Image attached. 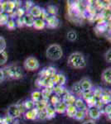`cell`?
Wrapping results in <instances>:
<instances>
[{
	"mask_svg": "<svg viewBox=\"0 0 111 124\" xmlns=\"http://www.w3.org/2000/svg\"><path fill=\"white\" fill-rule=\"evenodd\" d=\"M85 116H86L85 111H83V110H77L74 118L76 120H77V121H81V120H83L85 117Z\"/></svg>",
	"mask_w": 111,
	"mask_h": 124,
	"instance_id": "cell-26",
	"label": "cell"
},
{
	"mask_svg": "<svg viewBox=\"0 0 111 124\" xmlns=\"http://www.w3.org/2000/svg\"><path fill=\"white\" fill-rule=\"evenodd\" d=\"M28 13H29L33 17H34L35 19L40 18V17H41V13H42V8L38 5L34 4L33 6V8L29 10Z\"/></svg>",
	"mask_w": 111,
	"mask_h": 124,
	"instance_id": "cell-12",
	"label": "cell"
},
{
	"mask_svg": "<svg viewBox=\"0 0 111 124\" xmlns=\"http://www.w3.org/2000/svg\"><path fill=\"white\" fill-rule=\"evenodd\" d=\"M79 82H80V87H81L82 92L92 90L93 89L92 81L90 80L89 78H83V79H81Z\"/></svg>",
	"mask_w": 111,
	"mask_h": 124,
	"instance_id": "cell-9",
	"label": "cell"
},
{
	"mask_svg": "<svg viewBox=\"0 0 111 124\" xmlns=\"http://www.w3.org/2000/svg\"><path fill=\"white\" fill-rule=\"evenodd\" d=\"M3 13V8H2V2H0V13Z\"/></svg>",
	"mask_w": 111,
	"mask_h": 124,
	"instance_id": "cell-46",
	"label": "cell"
},
{
	"mask_svg": "<svg viewBox=\"0 0 111 124\" xmlns=\"http://www.w3.org/2000/svg\"><path fill=\"white\" fill-rule=\"evenodd\" d=\"M46 27L49 28H56L59 26V19L56 16H48V17L45 20Z\"/></svg>",
	"mask_w": 111,
	"mask_h": 124,
	"instance_id": "cell-8",
	"label": "cell"
},
{
	"mask_svg": "<svg viewBox=\"0 0 111 124\" xmlns=\"http://www.w3.org/2000/svg\"><path fill=\"white\" fill-rule=\"evenodd\" d=\"M50 101H51V106H55L56 103H58L59 102L61 101V98L59 97V96L54 94V95H51V97L50 98Z\"/></svg>",
	"mask_w": 111,
	"mask_h": 124,
	"instance_id": "cell-34",
	"label": "cell"
},
{
	"mask_svg": "<svg viewBox=\"0 0 111 124\" xmlns=\"http://www.w3.org/2000/svg\"><path fill=\"white\" fill-rule=\"evenodd\" d=\"M37 118H40V119H46V108L45 109H42V110H40V111H38Z\"/></svg>",
	"mask_w": 111,
	"mask_h": 124,
	"instance_id": "cell-40",
	"label": "cell"
},
{
	"mask_svg": "<svg viewBox=\"0 0 111 124\" xmlns=\"http://www.w3.org/2000/svg\"><path fill=\"white\" fill-rule=\"evenodd\" d=\"M67 64L70 67L76 70H81L86 67V59L84 54L80 51H75L69 55Z\"/></svg>",
	"mask_w": 111,
	"mask_h": 124,
	"instance_id": "cell-1",
	"label": "cell"
},
{
	"mask_svg": "<svg viewBox=\"0 0 111 124\" xmlns=\"http://www.w3.org/2000/svg\"><path fill=\"white\" fill-rule=\"evenodd\" d=\"M24 68H25L27 70L29 71H34L37 70L39 69L40 67V64L38 60L34 56H29L25 60L23 63Z\"/></svg>",
	"mask_w": 111,
	"mask_h": 124,
	"instance_id": "cell-4",
	"label": "cell"
},
{
	"mask_svg": "<svg viewBox=\"0 0 111 124\" xmlns=\"http://www.w3.org/2000/svg\"><path fill=\"white\" fill-rule=\"evenodd\" d=\"M2 8H3V13L10 14L13 12L15 11L16 8V2L13 1H6L2 2Z\"/></svg>",
	"mask_w": 111,
	"mask_h": 124,
	"instance_id": "cell-5",
	"label": "cell"
},
{
	"mask_svg": "<svg viewBox=\"0 0 111 124\" xmlns=\"http://www.w3.org/2000/svg\"><path fill=\"white\" fill-rule=\"evenodd\" d=\"M41 93L42 99L49 100L50 98L51 97L52 93H53V90H52V89H50V88H43V89H42Z\"/></svg>",
	"mask_w": 111,
	"mask_h": 124,
	"instance_id": "cell-21",
	"label": "cell"
},
{
	"mask_svg": "<svg viewBox=\"0 0 111 124\" xmlns=\"http://www.w3.org/2000/svg\"><path fill=\"white\" fill-rule=\"evenodd\" d=\"M52 90H53V93H55L56 95L59 96L60 98L67 92L64 86H60V85H55L53 87V89H52Z\"/></svg>",
	"mask_w": 111,
	"mask_h": 124,
	"instance_id": "cell-16",
	"label": "cell"
},
{
	"mask_svg": "<svg viewBox=\"0 0 111 124\" xmlns=\"http://www.w3.org/2000/svg\"><path fill=\"white\" fill-rule=\"evenodd\" d=\"M66 104L64 102L60 101L58 103H56L55 106H53L54 109H55L56 113H60V114H63V113H66Z\"/></svg>",
	"mask_w": 111,
	"mask_h": 124,
	"instance_id": "cell-15",
	"label": "cell"
},
{
	"mask_svg": "<svg viewBox=\"0 0 111 124\" xmlns=\"http://www.w3.org/2000/svg\"><path fill=\"white\" fill-rule=\"evenodd\" d=\"M3 72H4V75L11 79H17L23 77V71L21 68L17 65H10V66L6 67L3 70Z\"/></svg>",
	"mask_w": 111,
	"mask_h": 124,
	"instance_id": "cell-3",
	"label": "cell"
},
{
	"mask_svg": "<svg viewBox=\"0 0 111 124\" xmlns=\"http://www.w3.org/2000/svg\"><path fill=\"white\" fill-rule=\"evenodd\" d=\"M76 99V96L73 95L72 93H69V92L67 91L65 94L62 96L61 101L64 102V103L66 104V106H68V105H74Z\"/></svg>",
	"mask_w": 111,
	"mask_h": 124,
	"instance_id": "cell-11",
	"label": "cell"
},
{
	"mask_svg": "<svg viewBox=\"0 0 111 124\" xmlns=\"http://www.w3.org/2000/svg\"><path fill=\"white\" fill-rule=\"evenodd\" d=\"M66 36H67V39L70 41H74L77 39V33H76L75 31H73V30L68 31L67 34H66Z\"/></svg>",
	"mask_w": 111,
	"mask_h": 124,
	"instance_id": "cell-33",
	"label": "cell"
},
{
	"mask_svg": "<svg viewBox=\"0 0 111 124\" xmlns=\"http://www.w3.org/2000/svg\"><path fill=\"white\" fill-rule=\"evenodd\" d=\"M48 16H49V14L47 13L46 10L44 9V8H42V13H41V17H40V18H42L43 20H46L48 17Z\"/></svg>",
	"mask_w": 111,
	"mask_h": 124,
	"instance_id": "cell-43",
	"label": "cell"
},
{
	"mask_svg": "<svg viewBox=\"0 0 111 124\" xmlns=\"http://www.w3.org/2000/svg\"><path fill=\"white\" fill-rule=\"evenodd\" d=\"M35 18L32 17L31 15L28 13H26L25 15L23 16V23H24V26H27V27H33V23Z\"/></svg>",
	"mask_w": 111,
	"mask_h": 124,
	"instance_id": "cell-20",
	"label": "cell"
},
{
	"mask_svg": "<svg viewBox=\"0 0 111 124\" xmlns=\"http://www.w3.org/2000/svg\"><path fill=\"white\" fill-rule=\"evenodd\" d=\"M33 27L37 30H42L46 27V22L45 20L42 18H36L34 20Z\"/></svg>",
	"mask_w": 111,
	"mask_h": 124,
	"instance_id": "cell-18",
	"label": "cell"
},
{
	"mask_svg": "<svg viewBox=\"0 0 111 124\" xmlns=\"http://www.w3.org/2000/svg\"><path fill=\"white\" fill-rule=\"evenodd\" d=\"M46 12L50 16H56L58 13V8L55 5H48Z\"/></svg>",
	"mask_w": 111,
	"mask_h": 124,
	"instance_id": "cell-25",
	"label": "cell"
},
{
	"mask_svg": "<svg viewBox=\"0 0 111 124\" xmlns=\"http://www.w3.org/2000/svg\"><path fill=\"white\" fill-rule=\"evenodd\" d=\"M16 23V26L18 27H22L24 26V23H23V17H17L15 20Z\"/></svg>",
	"mask_w": 111,
	"mask_h": 124,
	"instance_id": "cell-39",
	"label": "cell"
},
{
	"mask_svg": "<svg viewBox=\"0 0 111 124\" xmlns=\"http://www.w3.org/2000/svg\"><path fill=\"white\" fill-rule=\"evenodd\" d=\"M86 114L90 117V118L91 120L95 121V120H98L100 117V116H101V111L99 110L97 108L93 107L88 108L87 112H86Z\"/></svg>",
	"mask_w": 111,
	"mask_h": 124,
	"instance_id": "cell-7",
	"label": "cell"
},
{
	"mask_svg": "<svg viewBox=\"0 0 111 124\" xmlns=\"http://www.w3.org/2000/svg\"><path fill=\"white\" fill-rule=\"evenodd\" d=\"M34 5V3H33V2L31 1H27L25 3V7L23 8L24 9H25V11H27L29 12V10L33 8V6Z\"/></svg>",
	"mask_w": 111,
	"mask_h": 124,
	"instance_id": "cell-41",
	"label": "cell"
},
{
	"mask_svg": "<svg viewBox=\"0 0 111 124\" xmlns=\"http://www.w3.org/2000/svg\"><path fill=\"white\" fill-rule=\"evenodd\" d=\"M99 100L101 101V103L104 105H107V104H109V103H111L110 92V93H107L106 91H103V94L101 95V97L100 98Z\"/></svg>",
	"mask_w": 111,
	"mask_h": 124,
	"instance_id": "cell-19",
	"label": "cell"
},
{
	"mask_svg": "<svg viewBox=\"0 0 111 124\" xmlns=\"http://www.w3.org/2000/svg\"><path fill=\"white\" fill-rule=\"evenodd\" d=\"M74 105H75V107L77 108V110H83V111H85V112H87V110H88V108H87V106H86L85 102L81 98H76Z\"/></svg>",
	"mask_w": 111,
	"mask_h": 124,
	"instance_id": "cell-14",
	"label": "cell"
},
{
	"mask_svg": "<svg viewBox=\"0 0 111 124\" xmlns=\"http://www.w3.org/2000/svg\"><path fill=\"white\" fill-rule=\"evenodd\" d=\"M8 61V54L6 51L0 52V65H3Z\"/></svg>",
	"mask_w": 111,
	"mask_h": 124,
	"instance_id": "cell-32",
	"label": "cell"
},
{
	"mask_svg": "<svg viewBox=\"0 0 111 124\" xmlns=\"http://www.w3.org/2000/svg\"><path fill=\"white\" fill-rule=\"evenodd\" d=\"M103 110H104V113H105L106 115L110 114V113H111V103H109V104H107V105H104Z\"/></svg>",
	"mask_w": 111,
	"mask_h": 124,
	"instance_id": "cell-42",
	"label": "cell"
},
{
	"mask_svg": "<svg viewBox=\"0 0 111 124\" xmlns=\"http://www.w3.org/2000/svg\"><path fill=\"white\" fill-rule=\"evenodd\" d=\"M103 89L101 88L100 87H97L95 89H92V92H93V96L96 99H100V98L101 97V95L103 94Z\"/></svg>",
	"mask_w": 111,
	"mask_h": 124,
	"instance_id": "cell-29",
	"label": "cell"
},
{
	"mask_svg": "<svg viewBox=\"0 0 111 124\" xmlns=\"http://www.w3.org/2000/svg\"><path fill=\"white\" fill-rule=\"evenodd\" d=\"M26 11L25 9L23 8H17V9H16L15 11V14H16V17H23L24 15L26 14Z\"/></svg>",
	"mask_w": 111,
	"mask_h": 124,
	"instance_id": "cell-35",
	"label": "cell"
},
{
	"mask_svg": "<svg viewBox=\"0 0 111 124\" xmlns=\"http://www.w3.org/2000/svg\"><path fill=\"white\" fill-rule=\"evenodd\" d=\"M82 124H97L95 123V122L94 121V120H91V119H90V120H87V121H85V122H84Z\"/></svg>",
	"mask_w": 111,
	"mask_h": 124,
	"instance_id": "cell-45",
	"label": "cell"
},
{
	"mask_svg": "<svg viewBox=\"0 0 111 124\" xmlns=\"http://www.w3.org/2000/svg\"><path fill=\"white\" fill-rule=\"evenodd\" d=\"M6 26H7V27L9 30H13V29H15L16 27H17V26H16V23H15V20L11 19V18H9L8 23L6 24Z\"/></svg>",
	"mask_w": 111,
	"mask_h": 124,
	"instance_id": "cell-36",
	"label": "cell"
},
{
	"mask_svg": "<svg viewBox=\"0 0 111 124\" xmlns=\"http://www.w3.org/2000/svg\"><path fill=\"white\" fill-rule=\"evenodd\" d=\"M46 55L48 59L51 61H58L63 55V51H62L61 46L58 44H51L46 49Z\"/></svg>",
	"mask_w": 111,
	"mask_h": 124,
	"instance_id": "cell-2",
	"label": "cell"
},
{
	"mask_svg": "<svg viewBox=\"0 0 111 124\" xmlns=\"http://www.w3.org/2000/svg\"><path fill=\"white\" fill-rule=\"evenodd\" d=\"M66 83V77L63 75V74H58V79H57L56 85L64 86Z\"/></svg>",
	"mask_w": 111,
	"mask_h": 124,
	"instance_id": "cell-30",
	"label": "cell"
},
{
	"mask_svg": "<svg viewBox=\"0 0 111 124\" xmlns=\"http://www.w3.org/2000/svg\"><path fill=\"white\" fill-rule=\"evenodd\" d=\"M97 100L98 99H96L94 96H92V97H90V99H88L87 100H85V102L87 108H90L95 107V104H96V103H97Z\"/></svg>",
	"mask_w": 111,
	"mask_h": 124,
	"instance_id": "cell-28",
	"label": "cell"
},
{
	"mask_svg": "<svg viewBox=\"0 0 111 124\" xmlns=\"http://www.w3.org/2000/svg\"><path fill=\"white\" fill-rule=\"evenodd\" d=\"M4 77H5V75H4V72H3V70L0 69V82H1L2 80H3Z\"/></svg>",
	"mask_w": 111,
	"mask_h": 124,
	"instance_id": "cell-44",
	"label": "cell"
},
{
	"mask_svg": "<svg viewBox=\"0 0 111 124\" xmlns=\"http://www.w3.org/2000/svg\"><path fill=\"white\" fill-rule=\"evenodd\" d=\"M37 116H38V111L35 108H34L33 109L27 110V111H26V113H25V117L29 120L37 119Z\"/></svg>",
	"mask_w": 111,
	"mask_h": 124,
	"instance_id": "cell-17",
	"label": "cell"
},
{
	"mask_svg": "<svg viewBox=\"0 0 111 124\" xmlns=\"http://www.w3.org/2000/svg\"><path fill=\"white\" fill-rule=\"evenodd\" d=\"M23 106L25 108V109L27 110H31V109H33L35 108V103L32 100H26L25 102L23 103Z\"/></svg>",
	"mask_w": 111,
	"mask_h": 124,
	"instance_id": "cell-31",
	"label": "cell"
},
{
	"mask_svg": "<svg viewBox=\"0 0 111 124\" xmlns=\"http://www.w3.org/2000/svg\"><path fill=\"white\" fill-rule=\"evenodd\" d=\"M107 117H108V119L110 120V121L111 122V113H110V114H108V115H107Z\"/></svg>",
	"mask_w": 111,
	"mask_h": 124,
	"instance_id": "cell-47",
	"label": "cell"
},
{
	"mask_svg": "<svg viewBox=\"0 0 111 124\" xmlns=\"http://www.w3.org/2000/svg\"><path fill=\"white\" fill-rule=\"evenodd\" d=\"M110 95H111V91H110Z\"/></svg>",
	"mask_w": 111,
	"mask_h": 124,
	"instance_id": "cell-49",
	"label": "cell"
},
{
	"mask_svg": "<svg viewBox=\"0 0 111 124\" xmlns=\"http://www.w3.org/2000/svg\"><path fill=\"white\" fill-rule=\"evenodd\" d=\"M21 114H22V113H21V111H20L17 104L11 105L9 108V109H8V116H9V117H11L12 119L17 118V117H18Z\"/></svg>",
	"mask_w": 111,
	"mask_h": 124,
	"instance_id": "cell-6",
	"label": "cell"
},
{
	"mask_svg": "<svg viewBox=\"0 0 111 124\" xmlns=\"http://www.w3.org/2000/svg\"><path fill=\"white\" fill-rule=\"evenodd\" d=\"M104 60L108 63H111V48L106 51V52L104 53Z\"/></svg>",
	"mask_w": 111,
	"mask_h": 124,
	"instance_id": "cell-38",
	"label": "cell"
},
{
	"mask_svg": "<svg viewBox=\"0 0 111 124\" xmlns=\"http://www.w3.org/2000/svg\"><path fill=\"white\" fill-rule=\"evenodd\" d=\"M9 20V15L7 13H0V26H4L8 23Z\"/></svg>",
	"mask_w": 111,
	"mask_h": 124,
	"instance_id": "cell-27",
	"label": "cell"
},
{
	"mask_svg": "<svg viewBox=\"0 0 111 124\" xmlns=\"http://www.w3.org/2000/svg\"><path fill=\"white\" fill-rule=\"evenodd\" d=\"M101 80L104 84L111 85V67L104 69L101 73Z\"/></svg>",
	"mask_w": 111,
	"mask_h": 124,
	"instance_id": "cell-10",
	"label": "cell"
},
{
	"mask_svg": "<svg viewBox=\"0 0 111 124\" xmlns=\"http://www.w3.org/2000/svg\"><path fill=\"white\" fill-rule=\"evenodd\" d=\"M6 46H7V45H6V41H5L4 37L0 36V52L5 51Z\"/></svg>",
	"mask_w": 111,
	"mask_h": 124,
	"instance_id": "cell-37",
	"label": "cell"
},
{
	"mask_svg": "<svg viewBox=\"0 0 111 124\" xmlns=\"http://www.w3.org/2000/svg\"><path fill=\"white\" fill-rule=\"evenodd\" d=\"M2 123H3V120H2V118L0 117V124H2Z\"/></svg>",
	"mask_w": 111,
	"mask_h": 124,
	"instance_id": "cell-48",
	"label": "cell"
},
{
	"mask_svg": "<svg viewBox=\"0 0 111 124\" xmlns=\"http://www.w3.org/2000/svg\"><path fill=\"white\" fill-rule=\"evenodd\" d=\"M71 93L72 94L76 96V98H80L82 93V89L80 87V82L77 81L76 83H74L71 86Z\"/></svg>",
	"mask_w": 111,
	"mask_h": 124,
	"instance_id": "cell-13",
	"label": "cell"
},
{
	"mask_svg": "<svg viewBox=\"0 0 111 124\" xmlns=\"http://www.w3.org/2000/svg\"><path fill=\"white\" fill-rule=\"evenodd\" d=\"M56 111L54 109V108L51 105H48L46 108V118L47 119H51L53 117H56Z\"/></svg>",
	"mask_w": 111,
	"mask_h": 124,
	"instance_id": "cell-23",
	"label": "cell"
},
{
	"mask_svg": "<svg viewBox=\"0 0 111 124\" xmlns=\"http://www.w3.org/2000/svg\"><path fill=\"white\" fill-rule=\"evenodd\" d=\"M76 112H77V108L75 107V105H68L66 107V114L67 115V117H73L76 115Z\"/></svg>",
	"mask_w": 111,
	"mask_h": 124,
	"instance_id": "cell-22",
	"label": "cell"
},
{
	"mask_svg": "<svg viewBox=\"0 0 111 124\" xmlns=\"http://www.w3.org/2000/svg\"><path fill=\"white\" fill-rule=\"evenodd\" d=\"M31 98H32V100H33L34 103H37V102H39L40 100H42V97L41 91L40 90L33 91L31 94Z\"/></svg>",
	"mask_w": 111,
	"mask_h": 124,
	"instance_id": "cell-24",
	"label": "cell"
}]
</instances>
